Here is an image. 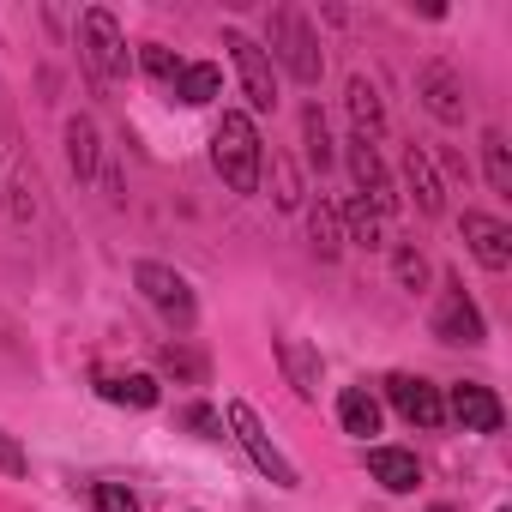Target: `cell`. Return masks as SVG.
<instances>
[{
    "mask_svg": "<svg viewBox=\"0 0 512 512\" xmlns=\"http://www.w3.org/2000/svg\"><path fill=\"white\" fill-rule=\"evenodd\" d=\"M392 278H398L404 290H422V284H428V260H422L416 247H398V253H392Z\"/></svg>",
    "mask_w": 512,
    "mask_h": 512,
    "instance_id": "cell-29",
    "label": "cell"
},
{
    "mask_svg": "<svg viewBox=\"0 0 512 512\" xmlns=\"http://www.w3.org/2000/svg\"><path fill=\"white\" fill-rule=\"evenodd\" d=\"M0 470H7V476H25L31 470V458H25V446L7 434V428H0Z\"/></svg>",
    "mask_w": 512,
    "mask_h": 512,
    "instance_id": "cell-31",
    "label": "cell"
},
{
    "mask_svg": "<svg viewBox=\"0 0 512 512\" xmlns=\"http://www.w3.org/2000/svg\"><path fill=\"white\" fill-rule=\"evenodd\" d=\"M344 109H350V121H356V139H368V145H374V139L386 133V103H380L374 79H362V73H356V79L344 85Z\"/></svg>",
    "mask_w": 512,
    "mask_h": 512,
    "instance_id": "cell-17",
    "label": "cell"
},
{
    "mask_svg": "<svg viewBox=\"0 0 512 512\" xmlns=\"http://www.w3.org/2000/svg\"><path fill=\"white\" fill-rule=\"evenodd\" d=\"M266 169H272V199H278L284 211H296V205H302V181H296L290 157H284V151H272V157L260 163V175H266Z\"/></svg>",
    "mask_w": 512,
    "mask_h": 512,
    "instance_id": "cell-25",
    "label": "cell"
},
{
    "mask_svg": "<svg viewBox=\"0 0 512 512\" xmlns=\"http://www.w3.org/2000/svg\"><path fill=\"white\" fill-rule=\"evenodd\" d=\"M416 97H422V109H428L434 121H446V127H458V121L470 115L464 79H458L446 61H422V67H416Z\"/></svg>",
    "mask_w": 512,
    "mask_h": 512,
    "instance_id": "cell-7",
    "label": "cell"
},
{
    "mask_svg": "<svg viewBox=\"0 0 512 512\" xmlns=\"http://www.w3.org/2000/svg\"><path fill=\"white\" fill-rule=\"evenodd\" d=\"M266 49L272 61L296 79V85H320L326 79V55H320V31L302 7H278L272 25H266Z\"/></svg>",
    "mask_w": 512,
    "mask_h": 512,
    "instance_id": "cell-2",
    "label": "cell"
},
{
    "mask_svg": "<svg viewBox=\"0 0 512 512\" xmlns=\"http://www.w3.org/2000/svg\"><path fill=\"white\" fill-rule=\"evenodd\" d=\"M338 223H344V241H356V247H380V211H374L368 199H344Z\"/></svg>",
    "mask_w": 512,
    "mask_h": 512,
    "instance_id": "cell-23",
    "label": "cell"
},
{
    "mask_svg": "<svg viewBox=\"0 0 512 512\" xmlns=\"http://www.w3.org/2000/svg\"><path fill=\"white\" fill-rule=\"evenodd\" d=\"M139 61H145V73H151V79H163V85H175V79H181V67H187V61H181L175 49H163V43H145V49H139Z\"/></svg>",
    "mask_w": 512,
    "mask_h": 512,
    "instance_id": "cell-28",
    "label": "cell"
},
{
    "mask_svg": "<svg viewBox=\"0 0 512 512\" xmlns=\"http://www.w3.org/2000/svg\"><path fill=\"white\" fill-rule=\"evenodd\" d=\"M175 422H181V428H193L199 440H229V434H223V416H217L211 404H181V410H175Z\"/></svg>",
    "mask_w": 512,
    "mask_h": 512,
    "instance_id": "cell-27",
    "label": "cell"
},
{
    "mask_svg": "<svg viewBox=\"0 0 512 512\" xmlns=\"http://www.w3.org/2000/svg\"><path fill=\"white\" fill-rule=\"evenodd\" d=\"M434 338H440V344H488V326H482V314H476V302L464 296L458 278H446V290H440Z\"/></svg>",
    "mask_w": 512,
    "mask_h": 512,
    "instance_id": "cell-9",
    "label": "cell"
},
{
    "mask_svg": "<svg viewBox=\"0 0 512 512\" xmlns=\"http://www.w3.org/2000/svg\"><path fill=\"white\" fill-rule=\"evenodd\" d=\"M97 398H109L121 410H157L163 386L151 374H109V368H97Z\"/></svg>",
    "mask_w": 512,
    "mask_h": 512,
    "instance_id": "cell-15",
    "label": "cell"
},
{
    "mask_svg": "<svg viewBox=\"0 0 512 512\" xmlns=\"http://www.w3.org/2000/svg\"><path fill=\"white\" fill-rule=\"evenodd\" d=\"M404 187H410V199H416L428 217H440V211H446V187H440L434 157H428L422 145H404Z\"/></svg>",
    "mask_w": 512,
    "mask_h": 512,
    "instance_id": "cell-14",
    "label": "cell"
},
{
    "mask_svg": "<svg viewBox=\"0 0 512 512\" xmlns=\"http://www.w3.org/2000/svg\"><path fill=\"white\" fill-rule=\"evenodd\" d=\"M482 169H488V187L512 199V145H506V133H494V127L482 133Z\"/></svg>",
    "mask_w": 512,
    "mask_h": 512,
    "instance_id": "cell-22",
    "label": "cell"
},
{
    "mask_svg": "<svg viewBox=\"0 0 512 512\" xmlns=\"http://www.w3.org/2000/svg\"><path fill=\"white\" fill-rule=\"evenodd\" d=\"M344 163H350V175H356V199H368L380 217L398 211V187H392V175H386V163H380V151H374L368 139H350V145H344Z\"/></svg>",
    "mask_w": 512,
    "mask_h": 512,
    "instance_id": "cell-8",
    "label": "cell"
},
{
    "mask_svg": "<svg viewBox=\"0 0 512 512\" xmlns=\"http://www.w3.org/2000/svg\"><path fill=\"white\" fill-rule=\"evenodd\" d=\"M79 61L91 67V79H127V37H121V19L109 7H85L79 13Z\"/></svg>",
    "mask_w": 512,
    "mask_h": 512,
    "instance_id": "cell-3",
    "label": "cell"
},
{
    "mask_svg": "<svg viewBox=\"0 0 512 512\" xmlns=\"http://www.w3.org/2000/svg\"><path fill=\"white\" fill-rule=\"evenodd\" d=\"M211 163H217V175H223V187L229 193H260V163H266V139H260V127H253V115L247 109H223L217 115V127H211Z\"/></svg>",
    "mask_w": 512,
    "mask_h": 512,
    "instance_id": "cell-1",
    "label": "cell"
},
{
    "mask_svg": "<svg viewBox=\"0 0 512 512\" xmlns=\"http://www.w3.org/2000/svg\"><path fill=\"white\" fill-rule=\"evenodd\" d=\"M428 512H452V506H428Z\"/></svg>",
    "mask_w": 512,
    "mask_h": 512,
    "instance_id": "cell-33",
    "label": "cell"
},
{
    "mask_svg": "<svg viewBox=\"0 0 512 512\" xmlns=\"http://www.w3.org/2000/svg\"><path fill=\"white\" fill-rule=\"evenodd\" d=\"M446 416H458L470 434H500V428H506V410H500V398H494L482 380H458V386L446 392Z\"/></svg>",
    "mask_w": 512,
    "mask_h": 512,
    "instance_id": "cell-12",
    "label": "cell"
},
{
    "mask_svg": "<svg viewBox=\"0 0 512 512\" xmlns=\"http://www.w3.org/2000/svg\"><path fill=\"white\" fill-rule=\"evenodd\" d=\"M272 350H278V368H284L290 392L314 404V398H320V380H326V362H320V350H308L302 338H278Z\"/></svg>",
    "mask_w": 512,
    "mask_h": 512,
    "instance_id": "cell-13",
    "label": "cell"
},
{
    "mask_svg": "<svg viewBox=\"0 0 512 512\" xmlns=\"http://www.w3.org/2000/svg\"><path fill=\"white\" fill-rule=\"evenodd\" d=\"M338 422H344V434H356V440L380 434V398H374L368 386H344V392H338Z\"/></svg>",
    "mask_w": 512,
    "mask_h": 512,
    "instance_id": "cell-19",
    "label": "cell"
},
{
    "mask_svg": "<svg viewBox=\"0 0 512 512\" xmlns=\"http://www.w3.org/2000/svg\"><path fill=\"white\" fill-rule=\"evenodd\" d=\"M229 440H235V446H241V452L253 458V470H260V476H272L278 488H302V476H296V464H290V458L278 452V440L266 434V422H260V416H253V410H247L241 398L229 404Z\"/></svg>",
    "mask_w": 512,
    "mask_h": 512,
    "instance_id": "cell-4",
    "label": "cell"
},
{
    "mask_svg": "<svg viewBox=\"0 0 512 512\" xmlns=\"http://www.w3.org/2000/svg\"><path fill=\"white\" fill-rule=\"evenodd\" d=\"M0 199H7V187H0Z\"/></svg>",
    "mask_w": 512,
    "mask_h": 512,
    "instance_id": "cell-34",
    "label": "cell"
},
{
    "mask_svg": "<svg viewBox=\"0 0 512 512\" xmlns=\"http://www.w3.org/2000/svg\"><path fill=\"white\" fill-rule=\"evenodd\" d=\"M386 398H392V410H398L404 422H416V428H440V422H446V398H440V386L422 380V374H392V380H386Z\"/></svg>",
    "mask_w": 512,
    "mask_h": 512,
    "instance_id": "cell-10",
    "label": "cell"
},
{
    "mask_svg": "<svg viewBox=\"0 0 512 512\" xmlns=\"http://www.w3.org/2000/svg\"><path fill=\"white\" fill-rule=\"evenodd\" d=\"M223 49H229L235 73H241L247 103L260 109V115H272V109H278V73H272V55L253 43V37H241V31H223Z\"/></svg>",
    "mask_w": 512,
    "mask_h": 512,
    "instance_id": "cell-6",
    "label": "cell"
},
{
    "mask_svg": "<svg viewBox=\"0 0 512 512\" xmlns=\"http://www.w3.org/2000/svg\"><path fill=\"white\" fill-rule=\"evenodd\" d=\"M368 470H374V482H380L386 494H410V488L422 482V464H416V452H404V446H368Z\"/></svg>",
    "mask_w": 512,
    "mask_h": 512,
    "instance_id": "cell-16",
    "label": "cell"
},
{
    "mask_svg": "<svg viewBox=\"0 0 512 512\" xmlns=\"http://www.w3.org/2000/svg\"><path fill=\"white\" fill-rule=\"evenodd\" d=\"M91 500H97V512H139V494L127 482H97Z\"/></svg>",
    "mask_w": 512,
    "mask_h": 512,
    "instance_id": "cell-30",
    "label": "cell"
},
{
    "mask_svg": "<svg viewBox=\"0 0 512 512\" xmlns=\"http://www.w3.org/2000/svg\"><path fill=\"white\" fill-rule=\"evenodd\" d=\"M308 229H314V247L326 253V260H332V253H344V223H338V205H314L308 211Z\"/></svg>",
    "mask_w": 512,
    "mask_h": 512,
    "instance_id": "cell-24",
    "label": "cell"
},
{
    "mask_svg": "<svg viewBox=\"0 0 512 512\" xmlns=\"http://www.w3.org/2000/svg\"><path fill=\"white\" fill-rule=\"evenodd\" d=\"M157 368H163V374H175V380H181V386H205V380H211V362H205V356H199V350H187V344H181V338H175V344H163V350H157Z\"/></svg>",
    "mask_w": 512,
    "mask_h": 512,
    "instance_id": "cell-21",
    "label": "cell"
},
{
    "mask_svg": "<svg viewBox=\"0 0 512 512\" xmlns=\"http://www.w3.org/2000/svg\"><path fill=\"white\" fill-rule=\"evenodd\" d=\"M175 97H181L187 109H205V103H217V97H223V73H217L211 61H187V67H181V79H175Z\"/></svg>",
    "mask_w": 512,
    "mask_h": 512,
    "instance_id": "cell-20",
    "label": "cell"
},
{
    "mask_svg": "<svg viewBox=\"0 0 512 512\" xmlns=\"http://www.w3.org/2000/svg\"><path fill=\"white\" fill-rule=\"evenodd\" d=\"M67 163L79 181H97L103 175V145H97V121L91 115H73L67 121Z\"/></svg>",
    "mask_w": 512,
    "mask_h": 512,
    "instance_id": "cell-18",
    "label": "cell"
},
{
    "mask_svg": "<svg viewBox=\"0 0 512 512\" xmlns=\"http://www.w3.org/2000/svg\"><path fill=\"white\" fill-rule=\"evenodd\" d=\"M500 512H506V506H500Z\"/></svg>",
    "mask_w": 512,
    "mask_h": 512,
    "instance_id": "cell-35",
    "label": "cell"
},
{
    "mask_svg": "<svg viewBox=\"0 0 512 512\" xmlns=\"http://www.w3.org/2000/svg\"><path fill=\"white\" fill-rule=\"evenodd\" d=\"M458 235H464V247L476 253V266H488V272H506V266H512V229H506L500 217L464 211V217H458Z\"/></svg>",
    "mask_w": 512,
    "mask_h": 512,
    "instance_id": "cell-11",
    "label": "cell"
},
{
    "mask_svg": "<svg viewBox=\"0 0 512 512\" xmlns=\"http://www.w3.org/2000/svg\"><path fill=\"white\" fill-rule=\"evenodd\" d=\"M133 284H139V296L175 326V332H187L193 320H199V302H193V284L175 272V266H157V260H139L133 266Z\"/></svg>",
    "mask_w": 512,
    "mask_h": 512,
    "instance_id": "cell-5",
    "label": "cell"
},
{
    "mask_svg": "<svg viewBox=\"0 0 512 512\" xmlns=\"http://www.w3.org/2000/svg\"><path fill=\"white\" fill-rule=\"evenodd\" d=\"M302 139H308V163L314 169H332V133H326V115L320 109H302Z\"/></svg>",
    "mask_w": 512,
    "mask_h": 512,
    "instance_id": "cell-26",
    "label": "cell"
},
{
    "mask_svg": "<svg viewBox=\"0 0 512 512\" xmlns=\"http://www.w3.org/2000/svg\"><path fill=\"white\" fill-rule=\"evenodd\" d=\"M0 205H13V217H19V223H31V217H37V199H31V187H25V181H13Z\"/></svg>",
    "mask_w": 512,
    "mask_h": 512,
    "instance_id": "cell-32",
    "label": "cell"
}]
</instances>
